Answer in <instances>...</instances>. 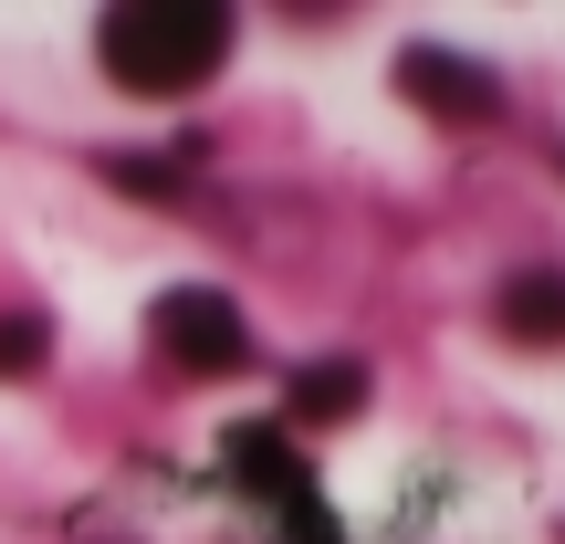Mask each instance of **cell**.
Segmentation results:
<instances>
[{
	"instance_id": "obj_1",
	"label": "cell",
	"mask_w": 565,
	"mask_h": 544,
	"mask_svg": "<svg viewBox=\"0 0 565 544\" xmlns=\"http://www.w3.org/2000/svg\"><path fill=\"white\" fill-rule=\"evenodd\" d=\"M95 53L126 95H200L231 63V11L221 0H126L95 21Z\"/></svg>"
},
{
	"instance_id": "obj_2",
	"label": "cell",
	"mask_w": 565,
	"mask_h": 544,
	"mask_svg": "<svg viewBox=\"0 0 565 544\" xmlns=\"http://www.w3.org/2000/svg\"><path fill=\"white\" fill-rule=\"evenodd\" d=\"M147 335H158V356L189 366V377H231V366H252V324H242V303H231L221 282H168L158 314H147Z\"/></svg>"
},
{
	"instance_id": "obj_3",
	"label": "cell",
	"mask_w": 565,
	"mask_h": 544,
	"mask_svg": "<svg viewBox=\"0 0 565 544\" xmlns=\"http://www.w3.org/2000/svg\"><path fill=\"white\" fill-rule=\"evenodd\" d=\"M398 95L429 105L440 126H492V116H503V74L471 63V53H450V42H408V53H398Z\"/></svg>"
},
{
	"instance_id": "obj_4",
	"label": "cell",
	"mask_w": 565,
	"mask_h": 544,
	"mask_svg": "<svg viewBox=\"0 0 565 544\" xmlns=\"http://www.w3.org/2000/svg\"><path fill=\"white\" fill-rule=\"evenodd\" d=\"M492 335L503 345H565V273L555 263H524V273H503L492 282Z\"/></svg>"
},
{
	"instance_id": "obj_5",
	"label": "cell",
	"mask_w": 565,
	"mask_h": 544,
	"mask_svg": "<svg viewBox=\"0 0 565 544\" xmlns=\"http://www.w3.org/2000/svg\"><path fill=\"white\" fill-rule=\"evenodd\" d=\"M221 471H231L242 492H263V503H294V492H315V482H303V461H294V440H282L273 419L231 429V440H221Z\"/></svg>"
},
{
	"instance_id": "obj_6",
	"label": "cell",
	"mask_w": 565,
	"mask_h": 544,
	"mask_svg": "<svg viewBox=\"0 0 565 544\" xmlns=\"http://www.w3.org/2000/svg\"><path fill=\"white\" fill-rule=\"evenodd\" d=\"M356 408H366V366L356 356H315V366H303V377H294V419L303 429H335V419H356Z\"/></svg>"
},
{
	"instance_id": "obj_7",
	"label": "cell",
	"mask_w": 565,
	"mask_h": 544,
	"mask_svg": "<svg viewBox=\"0 0 565 544\" xmlns=\"http://www.w3.org/2000/svg\"><path fill=\"white\" fill-rule=\"evenodd\" d=\"M42 356H53V314H42V303H11V314H0V377H32Z\"/></svg>"
},
{
	"instance_id": "obj_8",
	"label": "cell",
	"mask_w": 565,
	"mask_h": 544,
	"mask_svg": "<svg viewBox=\"0 0 565 544\" xmlns=\"http://www.w3.org/2000/svg\"><path fill=\"white\" fill-rule=\"evenodd\" d=\"M105 179H116V189H147V200H168V189H179V168H168V158H105Z\"/></svg>"
},
{
	"instance_id": "obj_9",
	"label": "cell",
	"mask_w": 565,
	"mask_h": 544,
	"mask_svg": "<svg viewBox=\"0 0 565 544\" xmlns=\"http://www.w3.org/2000/svg\"><path fill=\"white\" fill-rule=\"evenodd\" d=\"M282 524H294V544H345V524L315 503V492H294V503H282Z\"/></svg>"
}]
</instances>
